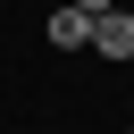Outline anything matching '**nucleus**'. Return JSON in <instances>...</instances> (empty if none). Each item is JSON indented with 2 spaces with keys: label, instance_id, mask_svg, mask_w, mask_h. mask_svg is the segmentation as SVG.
<instances>
[{
  "label": "nucleus",
  "instance_id": "f03ea898",
  "mask_svg": "<svg viewBox=\"0 0 134 134\" xmlns=\"http://www.w3.org/2000/svg\"><path fill=\"white\" fill-rule=\"evenodd\" d=\"M50 42H59V50H92V17H84V8L67 0V8L50 17Z\"/></svg>",
  "mask_w": 134,
  "mask_h": 134
},
{
  "label": "nucleus",
  "instance_id": "7ed1b4c3",
  "mask_svg": "<svg viewBox=\"0 0 134 134\" xmlns=\"http://www.w3.org/2000/svg\"><path fill=\"white\" fill-rule=\"evenodd\" d=\"M75 8H84V17H109V8H117V0H75Z\"/></svg>",
  "mask_w": 134,
  "mask_h": 134
},
{
  "label": "nucleus",
  "instance_id": "f257e3e1",
  "mask_svg": "<svg viewBox=\"0 0 134 134\" xmlns=\"http://www.w3.org/2000/svg\"><path fill=\"white\" fill-rule=\"evenodd\" d=\"M92 50H100V59H134V17H126V8L92 17Z\"/></svg>",
  "mask_w": 134,
  "mask_h": 134
},
{
  "label": "nucleus",
  "instance_id": "20e7f679",
  "mask_svg": "<svg viewBox=\"0 0 134 134\" xmlns=\"http://www.w3.org/2000/svg\"><path fill=\"white\" fill-rule=\"evenodd\" d=\"M126 134H134V126H126Z\"/></svg>",
  "mask_w": 134,
  "mask_h": 134
}]
</instances>
